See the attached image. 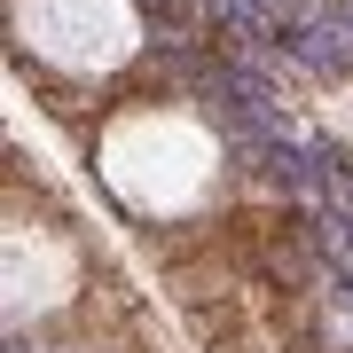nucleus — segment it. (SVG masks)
Listing matches in <instances>:
<instances>
[{"mask_svg":"<svg viewBox=\"0 0 353 353\" xmlns=\"http://www.w3.org/2000/svg\"><path fill=\"white\" fill-rule=\"evenodd\" d=\"M275 39L299 55L306 71H353V32L330 24V16H322V24H275Z\"/></svg>","mask_w":353,"mask_h":353,"instance_id":"nucleus-1","label":"nucleus"},{"mask_svg":"<svg viewBox=\"0 0 353 353\" xmlns=\"http://www.w3.org/2000/svg\"><path fill=\"white\" fill-rule=\"evenodd\" d=\"M267 8H275V16H283V0H267Z\"/></svg>","mask_w":353,"mask_h":353,"instance_id":"nucleus-2","label":"nucleus"},{"mask_svg":"<svg viewBox=\"0 0 353 353\" xmlns=\"http://www.w3.org/2000/svg\"><path fill=\"white\" fill-rule=\"evenodd\" d=\"M16 353H32V345H16Z\"/></svg>","mask_w":353,"mask_h":353,"instance_id":"nucleus-3","label":"nucleus"}]
</instances>
